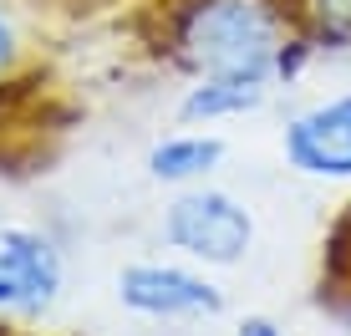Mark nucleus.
Wrapping results in <instances>:
<instances>
[{"label":"nucleus","mask_w":351,"mask_h":336,"mask_svg":"<svg viewBox=\"0 0 351 336\" xmlns=\"http://www.w3.org/2000/svg\"><path fill=\"white\" fill-rule=\"evenodd\" d=\"M173 56L189 82L229 77L280 92L311 46L280 0H184L173 10Z\"/></svg>","instance_id":"f257e3e1"},{"label":"nucleus","mask_w":351,"mask_h":336,"mask_svg":"<svg viewBox=\"0 0 351 336\" xmlns=\"http://www.w3.org/2000/svg\"><path fill=\"white\" fill-rule=\"evenodd\" d=\"M158 239L173 250V260H189L199 270H234L250 260L260 239L255 204L229 194L219 184L178 189L158 214Z\"/></svg>","instance_id":"f03ea898"},{"label":"nucleus","mask_w":351,"mask_h":336,"mask_svg":"<svg viewBox=\"0 0 351 336\" xmlns=\"http://www.w3.org/2000/svg\"><path fill=\"white\" fill-rule=\"evenodd\" d=\"M112 291L117 306L143 321H214L229 311L219 280L189 260H132L117 270Z\"/></svg>","instance_id":"7ed1b4c3"},{"label":"nucleus","mask_w":351,"mask_h":336,"mask_svg":"<svg viewBox=\"0 0 351 336\" xmlns=\"http://www.w3.org/2000/svg\"><path fill=\"white\" fill-rule=\"evenodd\" d=\"M66 260L36 224H0V321H36L62 301Z\"/></svg>","instance_id":"20e7f679"},{"label":"nucleus","mask_w":351,"mask_h":336,"mask_svg":"<svg viewBox=\"0 0 351 336\" xmlns=\"http://www.w3.org/2000/svg\"><path fill=\"white\" fill-rule=\"evenodd\" d=\"M280 158L311 184H351V87L316 97L280 123Z\"/></svg>","instance_id":"39448f33"},{"label":"nucleus","mask_w":351,"mask_h":336,"mask_svg":"<svg viewBox=\"0 0 351 336\" xmlns=\"http://www.w3.org/2000/svg\"><path fill=\"white\" fill-rule=\"evenodd\" d=\"M229 158V138L214 133V128H178V133H163L158 143L148 148V168L153 184L163 189H199V184H214V173L224 168Z\"/></svg>","instance_id":"423d86ee"},{"label":"nucleus","mask_w":351,"mask_h":336,"mask_svg":"<svg viewBox=\"0 0 351 336\" xmlns=\"http://www.w3.org/2000/svg\"><path fill=\"white\" fill-rule=\"evenodd\" d=\"M275 97V87L260 82H229V77H204L189 82L184 97H178V123L184 128H214V123H234V117L260 112Z\"/></svg>","instance_id":"0eeeda50"},{"label":"nucleus","mask_w":351,"mask_h":336,"mask_svg":"<svg viewBox=\"0 0 351 336\" xmlns=\"http://www.w3.org/2000/svg\"><path fill=\"white\" fill-rule=\"evenodd\" d=\"M311 51L351 46V0H280Z\"/></svg>","instance_id":"6e6552de"},{"label":"nucleus","mask_w":351,"mask_h":336,"mask_svg":"<svg viewBox=\"0 0 351 336\" xmlns=\"http://www.w3.org/2000/svg\"><path fill=\"white\" fill-rule=\"evenodd\" d=\"M16 71H21V36L10 10L0 5V87H16Z\"/></svg>","instance_id":"1a4fd4ad"},{"label":"nucleus","mask_w":351,"mask_h":336,"mask_svg":"<svg viewBox=\"0 0 351 336\" xmlns=\"http://www.w3.org/2000/svg\"><path fill=\"white\" fill-rule=\"evenodd\" d=\"M234 336H285L280 326H275V321H265V316H245L234 326Z\"/></svg>","instance_id":"9d476101"},{"label":"nucleus","mask_w":351,"mask_h":336,"mask_svg":"<svg viewBox=\"0 0 351 336\" xmlns=\"http://www.w3.org/2000/svg\"><path fill=\"white\" fill-rule=\"evenodd\" d=\"M336 250H341V255H346V265H351V209H346L341 230H336Z\"/></svg>","instance_id":"9b49d317"}]
</instances>
